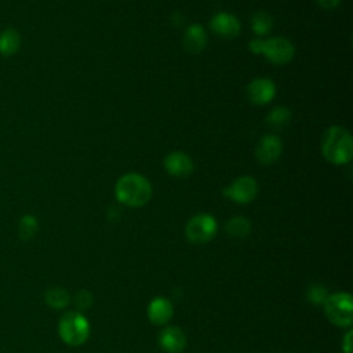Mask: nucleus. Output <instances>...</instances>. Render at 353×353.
Returning <instances> with one entry per match:
<instances>
[{"instance_id": "39448f33", "label": "nucleus", "mask_w": 353, "mask_h": 353, "mask_svg": "<svg viewBox=\"0 0 353 353\" xmlns=\"http://www.w3.org/2000/svg\"><path fill=\"white\" fill-rule=\"evenodd\" d=\"M216 230V219L207 212H200L188 221L185 236L192 244H205L215 237Z\"/></svg>"}, {"instance_id": "412c9836", "label": "nucleus", "mask_w": 353, "mask_h": 353, "mask_svg": "<svg viewBox=\"0 0 353 353\" xmlns=\"http://www.w3.org/2000/svg\"><path fill=\"white\" fill-rule=\"evenodd\" d=\"M330 292L323 284H313L306 291V298L313 305H324Z\"/></svg>"}, {"instance_id": "6ab92c4d", "label": "nucleus", "mask_w": 353, "mask_h": 353, "mask_svg": "<svg viewBox=\"0 0 353 353\" xmlns=\"http://www.w3.org/2000/svg\"><path fill=\"white\" fill-rule=\"evenodd\" d=\"M290 120H291V110L285 106L273 108L265 119V121L273 128H283L290 123Z\"/></svg>"}, {"instance_id": "4be33fe9", "label": "nucleus", "mask_w": 353, "mask_h": 353, "mask_svg": "<svg viewBox=\"0 0 353 353\" xmlns=\"http://www.w3.org/2000/svg\"><path fill=\"white\" fill-rule=\"evenodd\" d=\"M92 302H94V295L88 290H81L74 296V305L79 312L90 309Z\"/></svg>"}, {"instance_id": "f03ea898", "label": "nucleus", "mask_w": 353, "mask_h": 353, "mask_svg": "<svg viewBox=\"0 0 353 353\" xmlns=\"http://www.w3.org/2000/svg\"><path fill=\"white\" fill-rule=\"evenodd\" d=\"M321 152L324 159L335 165L349 163L353 156V141L350 132L341 125L330 127L323 137Z\"/></svg>"}, {"instance_id": "aec40b11", "label": "nucleus", "mask_w": 353, "mask_h": 353, "mask_svg": "<svg viewBox=\"0 0 353 353\" xmlns=\"http://www.w3.org/2000/svg\"><path fill=\"white\" fill-rule=\"evenodd\" d=\"M37 229H39L37 218L32 214L23 215L18 223V234H19L21 240H23V241L33 239L34 234L37 233Z\"/></svg>"}, {"instance_id": "0eeeda50", "label": "nucleus", "mask_w": 353, "mask_h": 353, "mask_svg": "<svg viewBox=\"0 0 353 353\" xmlns=\"http://www.w3.org/2000/svg\"><path fill=\"white\" fill-rule=\"evenodd\" d=\"M262 55H265L274 65H284L292 61L295 47L285 37H272L265 40Z\"/></svg>"}, {"instance_id": "dca6fc26", "label": "nucleus", "mask_w": 353, "mask_h": 353, "mask_svg": "<svg viewBox=\"0 0 353 353\" xmlns=\"http://www.w3.org/2000/svg\"><path fill=\"white\" fill-rule=\"evenodd\" d=\"M44 301L52 309H63L70 303V294L62 287H51L46 291Z\"/></svg>"}, {"instance_id": "5701e85b", "label": "nucleus", "mask_w": 353, "mask_h": 353, "mask_svg": "<svg viewBox=\"0 0 353 353\" xmlns=\"http://www.w3.org/2000/svg\"><path fill=\"white\" fill-rule=\"evenodd\" d=\"M263 43L265 40L263 39H252L250 43H248V50L252 52V54H256V55H262V51H263Z\"/></svg>"}, {"instance_id": "4468645a", "label": "nucleus", "mask_w": 353, "mask_h": 353, "mask_svg": "<svg viewBox=\"0 0 353 353\" xmlns=\"http://www.w3.org/2000/svg\"><path fill=\"white\" fill-rule=\"evenodd\" d=\"M207 46V30L200 23H192L183 33V47L188 52L199 54Z\"/></svg>"}, {"instance_id": "f3484780", "label": "nucleus", "mask_w": 353, "mask_h": 353, "mask_svg": "<svg viewBox=\"0 0 353 353\" xmlns=\"http://www.w3.org/2000/svg\"><path fill=\"white\" fill-rule=\"evenodd\" d=\"M225 230L232 237L244 239L251 232V221L245 216H233L226 222Z\"/></svg>"}, {"instance_id": "f257e3e1", "label": "nucleus", "mask_w": 353, "mask_h": 353, "mask_svg": "<svg viewBox=\"0 0 353 353\" xmlns=\"http://www.w3.org/2000/svg\"><path fill=\"white\" fill-rule=\"evenodd\" d=\"M114 194L119 203L127 207L138 208L150 200L152 185L146 176L138 172H128L117 179Z\"/></svg>"}, {"instance_id": "ddd939ff", "label": "nucleus", "mask_w": 353, "mask_h": 353, "mask_svg": "<svg viewBox=\"0 0 353 353\" xmlns=\"http://www.w3.org/2000/svg\"><path fill=\"white\" fill-rule=\"evenodd\" d=\"M165 171L176 178H185L193 171V160L183 152H171L164 157Z\"/></svg>"}, {"instance_id": "b1692460", "label": "nucleus", "mask_w": 353, "mask_h": 353, "mask_svg": "<svg viewBox=\"0 0 353 353\" xmlns=\"http://www.w3.org/2000/svg\"><path fill=\"white\" fill-rule=\"evenodd\" d=\"M352 336H353V331L347 330V332L345 334L343 339H342V350L343 353H352Z\"/></svg>"}, {"instance_id": "f8f14e48", "label": "nucleus", "mask_w": 353, "mask_h": 353, "mask_svg": "<svg viewBox=\"0 0 353 353\" xmlns=\"http://www.w3.org/2000/svg\"><path fill=\"white\" fill-rule=\"evenodd\" d=\"M146 313L152 324L165 325L174 316V305L164 296H156L149 302Z\"/></svg>"}, {"instance_id": "a211bd4d", "label": "nucleus", "mask_w": 353, "mask_h": 353, "mask_svg": "<svg viewBox=\"0 0 353 353\" xmlns=\"http://www.w3.org/2000/svg\"><path fill=\"white\" fill-rule=\"evenodd\" d=\"M273 28V18L266 11H256L251 17V29L256 36L268 34Z\"/></svg>"}, {"instance_id": "9b49d317", "label": "nucleus", "mask_w": 353, "mask_h": 353, "mask_svg": "<svg viewBox=\"0 0 353 353\" xmlns=\"http://www.w3.org/2000/svg\"><path fill=\"white\" fill-rule=\"evenodd\" d=\"M186 342V335L181 327L168 325L160 331L159 345L165 353H182Z\"/></svg>"}, {"instance_id": "7ed1b4c3", "label": "nucleus", "mask_w": 353, "mask_h": 353, "mask_svg": "<svg viewBox=\"0 0 353 353\" xmlns=\"http://www.w3.org/2000/svg\"><path fill=\"white\" fill-rule=\"evenodd\" d=\"M58 334L69 346H81L90 336V323L79 310L66 312L58 323Z\"/></svg>"}, {"instance_id": "1a4fd4ad", "label": "nucleus", "mask_w": 353, "mask_h": 353, "mask_svg": "<svg viewBox=\"0 0 353 353\" xmlns=\"http://www.w3.org/2000/svg\"><path fill=\"white\" fill-rule=\"evenodd\" d=\"M276 95V85L268 77H256L247 85V97L254 105H266L273 101Z\"/></svg>"}, {"instance_id": "9d476101", "label": "nucleus", "mask_w": 353, "mask_h": 353, "mask_svg": "<svg viewBox=\"0 0 353 353\" xmlns=\"http://www.w3.org/2000/svg\"><path fill=\"white\" fill-rule=\"evenodd\" d=\"M281 150H283V143L280 138L274 134H268L259 139L255 149V156L261 164L269 165L279 160Z\"/></svg>"}, {"instance_id": "2eb2a0df", "label": "nucleus", "mask_w": 353, "mask_h": 353, "mask_svg": "<svg viewBox=\"0 0 353 353\" xmlns=\"http://www.w3.org/2000/svg\"><path fill=\"white\" fill-rule=\"evenodd\" d=\"M21 47V34L14 28H6L0 32V54L11 57L18 52Z\"/></svg>"}, {"instance_id": "20e7f679", "label": "nucleus", "mask_w": 353, "mask_h": 353, "mask_svg": "<svg viewBox=\"0 0 353 353\" xmlns=\"http://www.w3.org/2000/svg\"><path fill=\"white\" fill-rule=\"evenodd\" d=\"M324 313L330 323L341 328H350L353 324V299L349 292L330 294L324 302Z\"/></svg>"}, {"instance_id": "423d86ee", "label": "nucleus", "mask_w": 353, "mask_h": 353, "mask_svg": "<svg viewBox=\"0 0 353 353\" xmlns=\"http://www.w3.org/2000/svg\"><path fill=\"white\" fill-rule=\"evenodd\" d=\"M222 193L236 204H248L256 197L258 183L252 176L243 175L232 181Z\"/></svg>"}, {"instance_id": "393cba45", "label": "nucleus", "mask_w": 353, "mask_h": 353, "mask_svg": "<svg viewBox=\"0 0 353 353\" xmlns=\"http://www.w3.org/2000/svg\"><path fill=\"white\" fill-rule=\"evenodd\" d=\"M319 3V6H321L323 8H327V10H332L335 7H338V4L342 1V0H316Z\"/></svg>"}, {"instance_id": "6e6552de", "label": "nucleus", "mask_w": 353, "mask_h": 353, "mask_svg": "<svg viewBox=\"0 0 353 353\" xmlns=\"http://www.w3.org/2000/svg\"><path fill=\"white\" fill-rule=\"evenodd\" d=\"M210 29L219 37L223 39H234L239 36L241 30L240 21L236 15L230 12H216L210 21Z\"/></svg>"}]
</instances>
